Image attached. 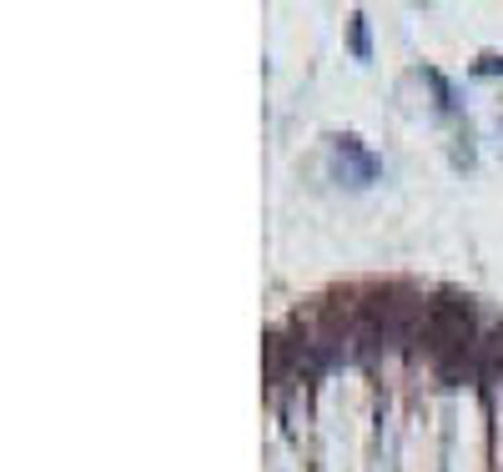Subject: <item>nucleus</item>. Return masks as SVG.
Here are the masks:
<instances>
[{"label":"nucleus","mask_w":503,"mask_h":472,"mask_svg":"<svg viewBox=\"0 0 503 472\" xmlns=\"http://www.w3.org/2000/svg\"><path fill=\"white\" fill-rule=\"evenodd\" d=\"M332 156H338V176L348 186H372L378 176H383V162H378V156H372V151L352 136V131L332 136Z\"/></svg>","instance_id":"f257e3e1"},{"label":"nucleus","mask_w":503,"mask_h":472,"mask_svg":"<svg viewBox=\"0 0 503 472\" xmlns=\"http://www.w3.org/2000/svg\"><path fill=\"white\" fill-rule=\"evenodd\" d=\"M352 55L358 61H368L372 45H368V15H352Z\"/></svg>","instance_id":"f03ea898"},{"label":"nucleus","mask_w":503,"mask_h":472,"mask_svg":"<svg viewBox=\"0 0 503 472\" xmlns=\"http://www.w3.org/2000/svg\"><path fill=\"white\" fill-rule=\"evenodd\" d=\"M473 71H478V75H503V55H483Z\"/></svg>","instance_id":"7ed1b4c3"}]
</instances>
